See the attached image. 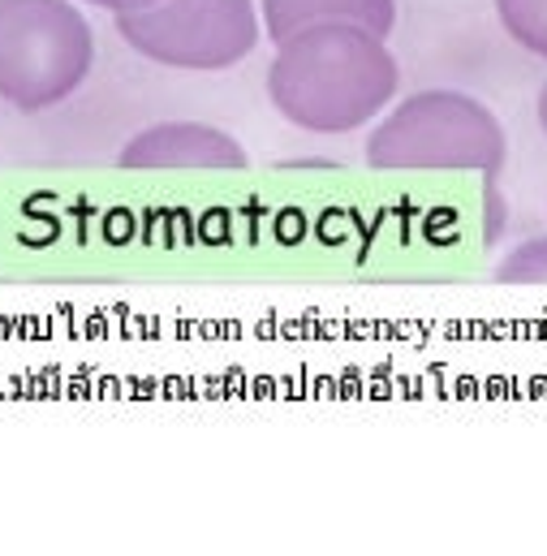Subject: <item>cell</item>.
<instances>
[{"label": "cell", "mask_w": 547, "mask_h": 556, "mask_svg": "<svg viewBox=\"0 0 547 556\" xmlns=\"http://www.w3.org/2000/svg\"><path fill=\"white\" fill-rule=\"evenodd\" d=\"M500 285H547V238H531L518 251H509L496 268Z\"/></svg>", "instance_id": "8"}, {"label": "cell", "mask_w": 547, "mask_h": 556, "mask_svg": "<svg viewBox=\"0 0 547 556\" xmlns=\"http://www.w3.org/2000/svg\"><path fill=\"white\" fill-rule=\"evenodd\" d=\"M539 126H544V135H547V83L539 87Z\"/></svg>", "instance_id": "10"}, {"label": "cell", "mask_w": 547, "mask_h": 556, "mask_svg": "<svg viewBox=\"0 0 547 556\" xmlns=\"http://www.w3.org/2000/svg\"><path fill=\"white\" fill-rule=\"evenodd\" d=\"M96 70V30L78 0H0V104L61 109Z\"/></svg>", "instance_id": "3"}, {"label": "cell", "mask_w": 547, "mask_h": 556, "mask_svg": "<svg viewBox=\"0 0 547 556\" xmlns=\"http://www.w3.org/2000/svg\"><path fill=\"white\" fill-rule=\"evenodd\" d=\"M246 164V147L207 122L147 126L117 155L126 173H242Z\"/></svg>", "instance_id": "5"}, {"label": "cell", "mask_w": 547, "mask_h": 556, "mask_svg": "<svg viewBox=\"0 0 547 556\" xmlns=\"http://www.w3.org/2000/svg\"><path fill=\"white\" fill-rule=\"evenodd\" d=\"M509 155V139L500 117L448 87L414 91L389 104L371 135L367 164L376 173H500Z\"/></svg>", "instance_id": "2"}, {"label": "cell", "mask_w": 547, "mask_h": 556, "mask_svg": "<svg viewBox=\"0 0 547 556\" xmlns=\"http://www.w3.org/2000/svg\"><path fill=\"white\" fill-rule=\"evenodd\" d=\"M259 22L272 43L315 22H354L389 39L397 26V0H259Z\"/></svg>", "instance_id": "6"}, {"label": "cell", "mask_w": 547, "mask_h": 556, "mask_svg": "<svg viewBox=\"0 0 547 556\" xmlns=\"http://www.w3.org/2000/svg\"><path fill=\"white\" fill-rule=\"evenodd\" d=\"M78 4H91V9H104V13L122 17V13H138V9H151V4H160V0H78Z\"/></svg>", "instance_id": "9"}, {"label": "cell", "mask_w": 547, "mask_h": 556, "mask_svg": "<svg viewBox=\"0 0 547 556\" xmlns=\"http://www.w3.org/2000/svg\"><path fill=\"white\" fill-rule=\"evenodd\" d=\"M402 87L389 39L354 22H315L276 43L268 65L272 109L306 135H354L371 126Z\"/></svg>", "instance_id": "1"}, {"label": "cell", "mask_w": 547, "mask_h": 556, "mask_svg": "<svg viewBox=\"0 0 547 556\" xmlns=\"http://www.w3.org/2000/svg\"><path fill=\"white\" fill-rule=\"evenodd\" d=\"M117 35L151 65L220 74L259 48L264 22L255 0H160L122 13Z\"/></svg>", "instance_id": "4"}, {"label": "cell", "mask_w": 547, "mask_h": 556, "mask_svg": "<svg viewBox=\"0 0 547 556\" xmlns=\"http://www.w3.org/2000/svg\"><path fill=\"white\" fill-rule=\"evenodd\" d=\"M492 4L505 35L531 56L547 61V0H492Z\"/></svg>", "instance_id": "7"}]
</instances>
